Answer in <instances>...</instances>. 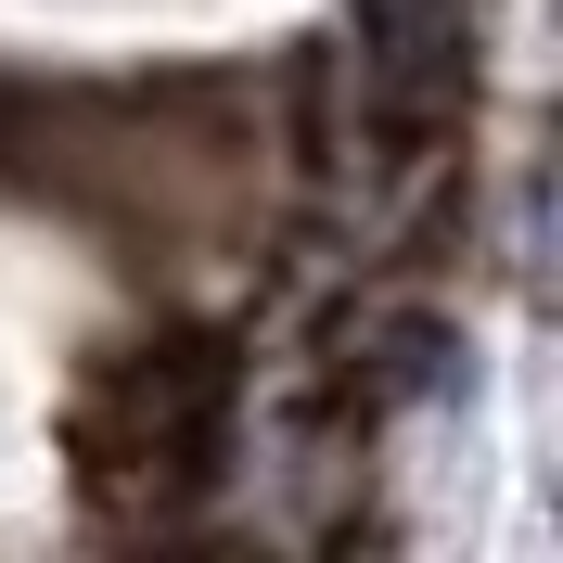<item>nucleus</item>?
Wrapping results in <instances>:
<instances>
[{
    "mask_svg": "<svg viewBox=\"0 0 563 563\" xmlns=\"http://www.w3.org/2000/svg\"><path fill=\"white\" fill-rule=\"evenodd\" d=\"M218 435H231V346L218 333L129 346L90 397V474H206Z\"/></svg>",
    "mask_w": 563,
    "mask_h": 563,
    "instance_id": "1",
    "label": "nucleus"
}]
</instances>
